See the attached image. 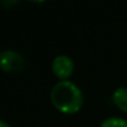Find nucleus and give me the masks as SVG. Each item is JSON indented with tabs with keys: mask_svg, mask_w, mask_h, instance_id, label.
<instances>
[{
	"mask_svg": "<svg viewBox=\"0 0 127 127\" xmlns=\"http://www.w3.org/2000/svg\"><path fill=\"white\" fill-rule=\"evenodd\" d=\"M51 102L58 111L71 115L81 109L83 104V93L72 81H59L51 90Z\"/></svg>",
	"mask_w": 127,
	"mask_h": 127,
	"instance_id": "obj_1",
	"label": "nucleus"
},
{
	"mask_svg": "<svg viewBox=\"0 0 127 127\" xmlns=\"http://www.w3.org/2000/svg\"><path fill=\"white\" fill-rule=\"evenodd\" d=\"M0 67L3 71L17 72L23 70L25 67V59L19 52L14 49H7L0 53Z\"/></svg>",
	"mask_w": 127,
	"mask_h": 127,
	"instance_id": "obj_2",
	"label": "nucleus"
},
{
	"mask_svg": "<svg viewBox=\"0 0 127 127\" xmlns=\"http://www.w3.org/2000/svg\"><path fill=\"white\" fill-rule=\"evenodd\" d=\"M52 71L60 81L68 79L74 71V60L68 55H58L52 60Z\"/></svg>",
	"mask_w": 127,
	"mask_h": 127,
	"instance_id": "obj_3",
	"label": "nucleus"
},
{
	"mask_svg": "<svg viewBox=\"0 0 127 127\" xmlns=\"http://www.w3.org/2000/svg\"><path fill=\"white\" fill-rule=\"evenodd\" d=\"M112 100L116 107L120 108L123 112H127V86L118 88L112 94Z\"/></svg>",
	"mask_w": 127,
	"mask_h": 127,
	"instance_id": "obj_4",
	"label": "nucleus"
},
{
	"mask_svg": "<svg viewBox=\"0 0 127 127\" xmlns=\"http://www.w3.org/2000/svg\"><path fill=\"white\" fill-rule=\"evenodd\" d=\"M100 127H127V120L119 116H111L102 120Z\"/></svg>",
	"mask_w": 127,
	"mask_h": 127,
	"instance_id": "obj_5",
	"label": "nucleus"
},
{
	"mask_svg": "<svg viewBox=\"0 0 127 127\" xmlns=\"http://www.w3.org/2000/svg\"><path fill=\"white\" fill-rule=\"evenodd\" d=\"M0 127H11L6 120H0Z\"/></svg>",
	"mask_w": 127,
	"mask_h": 127,
	"instance_id": "obj_6",
	"label": "nucleus"
}]
</instances>
